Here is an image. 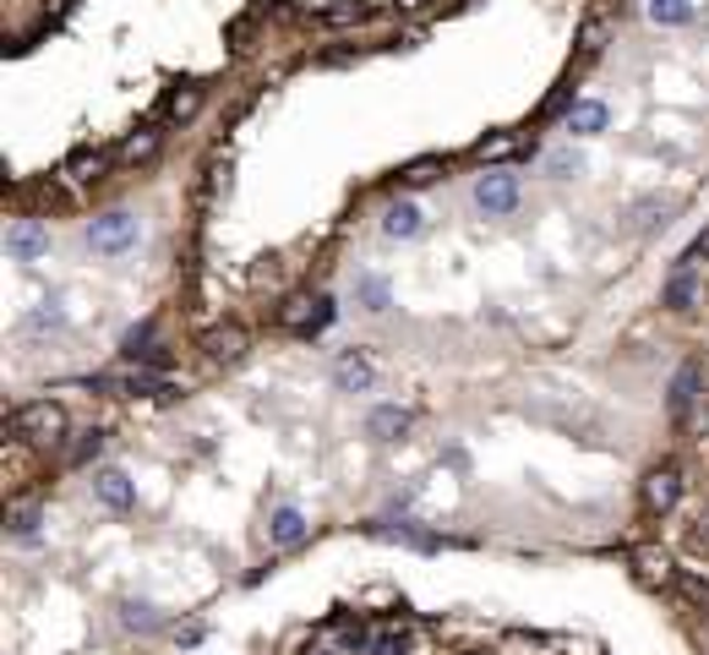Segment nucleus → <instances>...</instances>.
<instances>
[{
    "label": "nucleus",
    "mask_w": 709,
    "mask_h": 655,
    "mask_svg": "<svg viewBox=\"0 0 709 655\" xmlns=\"http://www.w3.org/2000/svg\"><path fill=\"white\" fill-rule=\"evenodd\" d=\"M66 432V410L39 399V405H17L7 416V437H28V443H55Z\"/></svg>",
    "instance_id": "1"
},
{
    "label": "nucleus",
    "mask_w": 709,
    "mask_h": 655,
    "mask_svg": "<svg viewBox=\"0 0 709 655\" xmlns=\"http://www.w3.org/2000/svg\"><path fill=\"white\" fill-rule=\"evenodd\" d=\"M137 235H142V224H137V213H126V208L99 213V219L88 224V246H94L99 257H126V251L137 246Z\"/></svg>",
    "instance_id": "2"
},
{
    "label": "nucleus",
    "mask_w": 709,
    "mask_h": 655,
    "mask_svg": "<svg viewBox=\"0 0 709 655\" xmlns=\"http://www.w3.org/2000/svg\"><path fill=\"white\" fill-rule=\"evenodd\" d=\"M475 208H481L486 219H502V213H513V208H519V175H508V170H492V175H481V186H475Z\"/></svg>",
    "instance_id": "3"
},
{
    "label": "nucleus",
    "mask_w": 709,
    "mask_h": 655,
    "mask_svg": "<svg viewBox=\"0 0 709 655\" xmlns=\"http://www.w3.org/2000/svg\"><path fill=\"white\" fill-rule=\"evenodd\" d=\"M7 251H12L17 262H39V257H50V224H45V219H12V230H7Z\"/></svg>",
    "instance_id": "4"
},
{
    "label": "nucleus",
    "mask_w": 709,
    "mask_h": 655,
    "mask_svg": "<svg viewBox=\"0 0 709 655\" xmlns=\"http://www.w3.org/2000/svg\"><path fill=\"white\" fill-rule=\"evenodd\" d=\"M115 164H121V153H115V148H77V153H72V164H66L61 175H66V181H77V186H94V181H104Z\"/></svg>",
    "instance_id": "5"
},
{
    "label": "nucleus",
    "mask_w": 709,
    "mask_h": 655,
    "mask_svg": "<svg viewBox=\"0 0 709 655\" xmlns=\"http://www.w3.org/2000/svg\"><path fill=\"white\" fill-rule=\"evenodd\" d=\"M676 497H682V470H676V465L649 470V481H644V508H649V514H671Z\"/></svg>",
    "instance_id": "6"
},
{
    "label": "nucleus",
    "mask_w": 709,
    "mask_h": 655,
    "mask_svg": "<svg viewBox=\"0 0 709 655\" xmlns=\"http://www.w3.org/2000/svg\"><path fill=\"white\" fill-rule=\"evenodd\" d=\"M333 383H338L344 394H366V388L377 383V367H372L361 350H344V356L333 361Z\"/></svg>",
    "instance_id": "7"
},
{
    "label": "nucleus",
    "mask_w": 709,
    "mask_h": 655,
    "mask_svg": "<svg viewBox=\"0 0 709 655\" xmlns=\"http://www.w3.org/2000/svg\"><path fill=\"white\" fill-rule=\"evenodd\" d=\"M633 568H638L644 584H655V590H676V568H671V557H666L660 546H638V552H633Z\"/></svg>",
    "instance_id": "8"
},
{
    "label": "nucleus",
    "mask_w": 709,
    "mask_h": 655,
    "mask_svg": "<svg viewBox=\"0 0 709 655\" xmlns=\"http://www.w3.org/2000/svg\"><path fill=\"white\" fill-rule=\"evenodd\" d=\"M202 350H208V361H240V356H246V328H235V322L208 328V334H202Z\"/></svg>",
    "instance_id": "9"
},
{
    "label": "nucleus",
    "mask_w": 709,
    "mask_h": 655,
    "mask_svg": "<svg viewBox=\"0 0 709 655\" xmlns=\"http://www.w3.org/2000/svg\"><path fill=\"white\" fill-rule=\"evenodd\" d=\"M94 497L104 503V508H115V514H126L132 503H137V486L121 475V470H99L94 475Z\"/></svg>",
    "instance_id": "10"
},
{
    "label": "nucleus",
    "mask_w": 709,
    "mask_h": 655,
    "mask_svg": "<svg viewBox=\"0 0 709 655\" xmlns=\"http://www.w3.org/2000/svg\"><path fill=\"white\" fill-rule=\"evenodd\" d=\"M410 421H415L410 410H399V405H377V410L366 416V432H372L377 443H399V437L410 432Z\"/></svg>",
    "instance_id": "11"
},
{
    "label": "nucleus",
    "mask_w": 709,
    "mask_h": 655,
    "mask_svg": "<svg viewBox=\"0 0 709 655\" xmlns=\"http://www.w3.org/2000/svg\"><path fill=\"white\" fill-rule=\"evenodd\" d=\"M606 121H611V110H606L600 99H579V104L568 110V132H573V137H595V132H606Z\"/></svg>",
    "instance_id": "12"
},
{
    "label": "nucleus",
    "mask_w": 709,
    "mask_h": 655,
    "mask_svg": "<svg viewBox=\"0 0 709 655\" xmlns=\"http://www.w3.org/2000/svg\"><path fill=\"white\" fill-rule=\"evenodd\" d=\"M268 541H273V546H300V541H306V514H300V508H273Z\"/></svg>",
    "instance_id": "13"
},
{
    "label": "nucleus",
    "mask_w": 709,
    "mask_h": 655,
    "mask_svg": "<svg viewBox=\"0 0 709 655\" xmlns=\"http://www.w3.org/2000/svg\"><path fill=\"white\" fill-rule=\"evenodd\" d=\"M159 143H164V132H159V126H137V132H132L115 153H121V164H148V159L159 153Z\"/></svg>",
    "instance_id": "14"
},
{
    "label": "nucleus",
    "mask_w": 709,
    "mask_h": 655,
    "mask_svg": "<svg viewBox=\"0 0 709 655\" xmlns=\"http://www.w3.org/2000/svg\"><path fill=\"white\" fill-rule=\"evenodd\" d=\"M698 383H704V372H698L693 361L671 378V416H676V421H687V410H693V399H698Z\"/></svg>",
    "instance_id": "15"
},
{
    "label": "nucleus",
    "mask_w": 709,
    "mask_h": 655,
    "mask_svg": "<svg viewBox=\"0 0 709 655\" xmlns=\"http://www.w3.org/2000/svg\"><path fill=\"white\" fill-rule=\"evenodd\" d=\"M383 230H388L394 240L421 235V208H415V202H394V208H388V219H383Z\"/></svg>",
    "instance_id": "16"
},
{
    "label": "nucleus",
    "mask_w": 709,
    "mask_h": 655,
    "mask_svg": "<svg viewBox=\"0 0 709 655\" xmlns=\"http://www.w3.org/2000/svg\"><path fill=\"white\" fill-rule=\"evenodd\" d=\"M126 394H142V399H175L181 388H175L170 378H159V372H132V378H126Z\"/></svg>",
    "instance_id": "17"
},
{
    "label": "nucleus",
    "mask_w": 709,
    "mask_h": 655,
    "mask_svg": "<svg viewBox=\"0 0 709 655\" xmlns=\"http://www.w3.org/2000/svg\"><path fill=\"white\" fill-rule=\"evenodd\" d=\"M333 628H338V650L344 655H361V650H372L377 639L366 633V622H349V617H333Z\"/></svg>",
    "instance_id": "18"
},
{
    "label": "nucleus",
    "mask_w": 709,
    "mask_h": 655,
    "mask_svg": "<svg viewBox=\"0 0 709 655\" xmlns=\"http://www.w3.org/2000/svg\"><path fill=\"white\" fill-rule=\"evenodd\" d=\"M693 300H698V284H693V273H671V284H666L660 306H671V311H693Z\"/></svg>",
    "instance_id": "19"
},
{
    "label": "nucleus",
    "mask_w": 709,
    "mask_h": 655,
    "mask_svg": "<svg viewBox=\"0 0 709 655\" xmlns=\"http://www.w3.org/2000/svg\"><path fill=\"white\" fill-rule=\"evenodd\" d=\"M649 17L660 28H682V23H693V0H649Z\"/></svg>",
    "instance_id": "20"
},
{
    "label": "nucleus",
    "mask_w": 709,
    "mask_h": 655,
    "mask_svg": "<svg viewBox=\"0 0 709 655\" xmlns=\"http://www.w3.org/2000/svg\"><path fill=\"white\" fill-rule=\"evenodd\" d=\"M354 295H361L366 311H388V284H383L377 273H361V279H354Z\"/></svg>",
    "instance_id": "21"
},
{
    "label": "nucleus",
    "mask_w": 709,
    "mask_h": 655,
    "mask_svg": "<svg viewBox=\"0 0 709 655\" xmlns=\"http://www.w3.org/2000/svg\"><path fill=\"white\" fill-rule=\"evenodd\" d=\"M513 153H524V143L513 137V132H502V137H486V143H475V159L486 164V159H513Z\"/></svg>",
    "instance_id": "22"
},
{
    "label": "nucleus",
    "mask_w": 709,
    "mask_h": 655,
    "mask_svg": "<svg viewBox=\"0 0 709 655\" xmlns=\"http://www.w3.org/2000/svg\"><path fill=\"white\" fill-rule=\"evenodd\" d=\"M197 104H202V88H181V94L164 99V115H170V121H191Z\"/></svg>",
    "instance_id": "23"
},
{
    "label": "nucleus",
    "mask_w": 709,
    "mask_h": 655,
    "mask_svg": "<svg viewBox=\"0 0 709 655\" xmlns=\"http://www.w3.org/2000/svg\"><path fill=\"white\" fill-rule=\"evenodd\" d=\"M443 170H448L443 159H415V164H405V170H399V181H405V186H432Z\"/></svg>",
    "instance_id": "24"
},
{
    "label": "nucleus",
    "mask_w": 709,
    "mask_h": 655,
    "mask_svg": "<svg viewBox=\"0 0 709 655\" xmlns=\"http://www.w3.org/2000/svg\"><path fill=\"white\" fill-rule=\"evenodd\" d=\"M121 622L137 628V633H153V628H159V611H153L148 601H126V606H121Z\"/></svg>",
    "instance_id": "25"
},
{
    "label": "nucleus",
    "mask_w": 709,
    "mask_h": 655,
    "mask_svg": "<svg viewBox=\"0 0 709 655\" xmlns=\"http://www.w3.org/2000/svg\"><path fill=\"white\" fill-rule=\"evenodd\" d=\"M600 45H606V23H600V17H589V23H584V34H579V55H584V61H595V55H600Z\"/></svg>",
    "instance_id": "26"
},
{
    "label": "nucleus",
    "mask_w": 709,
    "mask_h": 655,
    "mask_svg": "<svg viewBox=\"0 0 709 655\" xmlns=\"http://www.w3.org/2000/svg\"><path fill=\"white\" fill-rule=\"evenodd\" d=\"M23 328H28V334H50V328H66V311L61 306H39Z\"/></svg>",
    "instance_id": "27"
},
{
    "label": "nucleus",
    "mask_w": 709,
    "mask_h": 655,
    "mask_svg": "<svg viewBox=\"0 0 709 655\" xmlns=\"http://www.w3.org/2000/svg\"><path fill=\"white\" fill-rule=\"evenodd\" d=\"M153 334H159V328H153V322H137V328H132V334H126V345H121V350H126V356L137 361L142 350H153Z\"/></svg>",
    "instance_id": "28"
},
{
    "label": "nucleus",
    "mask_w": 709,
    "mask_h": 655,
    "mask_svg": "<svg viewBox=\"0 0 709 655\" xmlns=\"http://www.w3.org/2000/svg\"><path fill=\"white\" fill-rule=\"evenodd\" d=\"M316 23H333V28H344V23H361L366 17V7H354V0H349V7H327V12H311Z\"/></svg>",
    "instance_id": "29"
},
{
    "label": "nucleus",
    "mask_w": 709,
    "mask_h": 655,
    "mask_svg": "<svg viewBox=\"0 0 709 655\" xmlns=\"http://www.w3.org/2000/svg\"><path fill=\"white\" fill-rule=\"evenodd\" d=\"M633 224H638V230H649V224H666V202H660V197H644V202L633 208Z\"/></svg>",
    "instance_id": "30"
},
{
    "label": "nucleus",
    "mask_w": 709,
    "mask_h": 655,
    "mask_svg": "<svg viewBox=\"0 0 709 655\" xmlns=\"http://www.w3.org/2000/svg\"><path fill=\"white\" fill-rule=\"evenodd\" d=\"M676 590H682V601H693V606H709V579H693V573H676Z\"/></svg>",
    "instance_id": "31"
},
{
    "label": "nucleus",
    "mask_w": 709,
    "mask_h": 655,
    "mask_svg": "<svg viewBox=\"0 0 709 655\" xmlns=\"http://www.w3.org/2000/svg\"><path fill=\"white\" fill-rule=\"evenodd\" d=\"M698 257H709V230H704V235H693V240H687V251H682V257H676V273H687V268H693V262H698Z\"/></svg>",
    "instance_id": "32"
},
{
    "label": "nucleus",
    "mask_w": 709,
    "mask_h": 655,
    "mask_svg": "<svg viewBox=\"0 0 709 655\" xmlns=\"http://www.w3.org/2000/svg\"><path fill=\"white\" fill-rule=\"evenodd\" d=\"M99 448H104V432H83V443H77L66 459H72V465H83V459H94Z\"/></svg>",
    "instance_id": "33"
},
{
    "label": "nucleus",
    "mask_w": 709,
    "mask_h": 655,
    "mask_svg": "<svg viewBox=\"0 0 709 655\" xmlns=\"http://www.w3.org/2000/svg\"><path fill=\"white\" fill-rule=\"evenodd\" d=\"M687 546H693V552H704V557H709V508H704V514H698V519H693V530H687Z\"/></svg>",
    "instance_id": "34"
},
{
    "label": "nucleus",
    "mask_w": 709,
    "mask_h": 655,
    "mask_svg": "<svg viewBox=\"0 0 709 655\" xmlns=\"http://www.w3.org/2000/svg\"><path fill=\"white\" fill-rule=\"evenodd\" d=\"M372 655H410V639H405V633H383V639L372 644Z\"/></svg>",
    "instance_id": "35"
},
{
    "label": "nucleus",
    "mask_w": 709,
    "mask_h": 655,
    "mask_svg": "<svg viewBox=\"0 0 709 655\" xmlns=\"http://www.w3.org/2000/svg\"><path fill=\"white\" fill-rule=\"evenodd\" d=\"M34 530H39V514H34V508H17V514H12V535H23V541H28Z\"/></svg>",
    "instance_id": "36"
},
{
    "label": "nucleus",
    "mask_w": 709,
    "mask_h": 655,
    "mask_svg": "<svg viewBox=\"0 0 709 655\" xmlns=\"http://www.w3.org/2000/svg\"><path fill=\"white\" fill-rule=\"evenodd\" d=\"M175 644H202V622H186V628H175Z\"/></svg>",
    "instance_id": "37"
},
{
    "label": "nucleus",
    "mask_w": 709,
    "mask_h": 655,
    "mask_svg": "<svg viewBox=\"0 0 709 655\" xmlns=\"http://www.w3.org/2000/svg\"><path fill=\"white\" fill-rule=\"evenodd\" d=\"M421 7H432V0H399V12H421Z\"/></svg>",
    "instance_id": "38"
}]
</instances>
